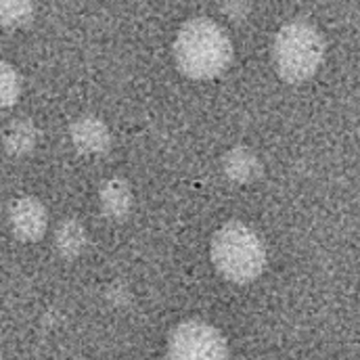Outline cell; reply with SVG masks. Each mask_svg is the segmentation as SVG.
Here are the masks:
<instances>
[{
    "label": "cell",
    "mask_w": 360,
    "mask_h": 360,
    "mask_svg": "<svg viewBox=\"0 0 360 360\" xmlns=\"http://www.w3.org/2000/svg\"><path fill=\"white\" fill-rule=\"evenodd\" d=\"M17 96H19V76L11 65L2 63V103H4V107L13 105L17 101Z\"/></svg>",
    "instance_id": "obj_11"
},
{
    "label": "cell",
    "mask_w": 360,
    "mask_h": 360,
    "mask_svg": "<svg viewBox=\"0 0 360 360\" xmlns=\"http://www.w3.org/2000/svg\"><path fill=\"white\" fill-rule=\"evenodd\" d=\"M72 141L84 153H101L109 147V130L101 120L86 115L72 124Z\"/></svg>",
    "instance_id": "obj_6"
},
{
    "label": "cell",
    "mask_w": 360,
    "mask_h": 360,
    "mask_svg": "<svg viewBox=\"0 0 360 360\" xmlns=\"http://www.w3.org/2000/svg\"><path fill=\"white\" fill-rule=\"evenodd\" d=\"M222 166H224L226 176L231 180H235V182H250L256 176H260V162L245 147H237V149L229 151L224 155Z\"/></svg>",
    "instance_id": "obj_7"
},
{
    "label": "cell",
    "mask_w": 360,
    "mask_h": 360,
    "mask_svg": "<svg viewBox=\"0 0 360 360\" xmlns=\"http://www.w3.org/2000/svg\"><path fill=\"white\" fill-rule=\"evenodd\" d=\"M132 203V193L130 186L120 179L107 180L101 188V205L105 210V214L109 216H124L130 210Z\"/></svg>",
    "instance_id": "obj_8"
},
{
    "label": "cell",
    "mask_w": 360,
    "mask_h": 360,
    "mask_svg": "<svg viewBox=\"0 0 360 360\" xmlns=\"http://www.w3.org/2000/svg\"><path fill=\"white\" fill-rule=\"evenodd\" d=\"M210 256L216 270L233 283L258 278L266 264L262 239L243 222H226L220 226L212 237Z\"/></svg>",
    "instance_id": "obj_2"
},
{
    "label": "cell",
    "mask_w": 360,
    "mask_h": 360,
    "mask_svg": "<svg viewBox=\"0 0 360 360\" xmlns=\"http://www.w3.org/2000/svg\"><path fill=\"white\" fill-rule=\"evenodd\" d=\"M36 128L32 126V122H23V120H17L13 122L6 132H4V149L13 155H21V153H27L34 143H36Z\"/></svg>",
    "instance_id": "obj_10"
},
{
    "label": "cell",
    "mask_w": 360,
    "mask_h": 360,
    "mask_svg": "<svg viewBox=\"0 0 360 360\" xmlns=\"http://www.w3.org/2000/svg\"><path fill=\"white\" fill-rule=\"evenodd\" d=\"M55 245L57 250L65 256V258H76L80 256V252L86 245V233L82 229L80 222L76 220H65L59 229H57V237H55Z\"/></svg>",
    "instance_id": "obj_9"
},
{
    "label": "cell",
    "mask_w": 360,
    "mask_h": 360,
    "mask_svg": "<svg viewBox=\"0 0 360 360\" xmlns=\"http://www.w3.org/2000/svg\"><path fill=\"white\" fill-rule=\"evenodd\" d=\"M166 360H229V344L207 321H182L168 338Z\"/></svg>",
    "instance_id": "obj_4"
},
{
    "label": "cell",
    "mask_w": 360,
    "mask_h": 360,
    "mask_svg": "<svg viewBox=\"0 0 360 360\" xmlns=\"http://www.w3.org/2000/svg\"><path fill=\"white\" fill-rule=\"evenodd\" d=\"M8 226L21 241H38L49 224L44 205L34 197H19L8 205Z\"/></svg>",
    "instance_id": "obj_5"
},
{
    "label": "cell",
    "mask_w": 360,
    "mask_h": 360,
    "mask_svg": "<svg viewBox=\"0 0 360 360\" xmlns=\"http://www.w3.org/2000/svg\"><path fill=\"white\" fill-rule=\"evenodd\" d=\"M32 6L27 2H4L2 4V21L4 25H19L27 19Z\"/></svg>",
    "instance_id": "obj_12"
},
{
    "label": "cell",
    "mask_w": 360,
    "mask_h": 360,
    "mask_svg": "<svg viewBox=\"0 0 360 360\" xmlns=\"http://www.w3.org/2000/svg\"><path fill=\"white\" fill-rule=\"evenodd\" d=\"M233 59L229 34L212 19H188L174 40V61L179 70L195 80L220 76Z\"/></svg>",
    "instance_id": "obj_1"
},
{
    "label": "cell",
    "mask_w": 360,
    "mask_h": 360,
    "mask_svg": "<svg viewBox=\"0 0 360 360\" xmlns=\"http://www.w3.org/2000/svg\"><path fill=\"white\" fill-rule=\"evenodd\" d=\"M325 57V42L319 30L302 19L285 23L272 42V63L287 82L308 80Z\"/></svg>",
    "instance_id": "obj_3"
}]
</instances>
